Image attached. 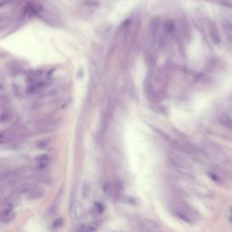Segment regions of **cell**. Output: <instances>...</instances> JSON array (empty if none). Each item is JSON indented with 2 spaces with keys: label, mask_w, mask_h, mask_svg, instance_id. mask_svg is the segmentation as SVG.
Here are the masks:
<instances>
[{
  "label": "cell",
  "mask_w": 232,
  "mask_h": 232,
  "mask_svg": "<svg viewBox=\"0 0 232 232\" xmlns=\"http://www.w3.org/2000/svg\"><path fill=\"white\" fill-rule=\"evenodd\" d=\"M170 211L173 214V216L187 224H193L198 218L197 213L192 209H190L189 206L184 204L174 205L170 209Z\"/></svg>",
  "instance_id": "cell-1"
},
{
  "label": "cell",
  "mask_w": 232,
  "mask_h": 232,
  "mask_svg": "<svg viewBox=\"0 0 232 232\" xmlns=\"http://www.w3.org/2000/svg\"><path fill=\"white\" fill-rule=\"evenodd\" d=\"M170 163L175 166L176 168H179V169H183V170H187V169H189V164L186 162L185 160L182 159L181 157L180 156H177V155H172L170 157Z\"/></svg>",
  "instance_id": "cell-2"
},
{
  "label": "cell",
  "mask_w": 232,
  "mask_h": 232,
  "mask_svg": "<svg viewBox=\"0 0 232 232\" xmlns=\"http://www.w3.org/2000/svg\"><path fill=\"white\" fill-rule=\"evenodd\" d=\"M13 204L10 201L5 202L1 206V211H0V216H1L2 221H4L7 218H9L11 215V212L13 210Z\"/></svg>",
  "instance_id": "cell-3"
},
{
  "label": "cell",
  "mask_w": 232,
  "mask_h": 232,
  "mask_svg": "<svg viewBox=\"0 0 232 232\" xmlns=\"http://www.w3.org/2000/svg\"><path fill=\"white\" fill-rule=\"evenodd\" d=\"M18 178V174H16L14 171H8L7 173H2L1 175V181L4 184H9L13 183L15 181L17 180Z\"/></svg>",
  "instance_id": "cell-4"
},
{
  "label": "cell",
  "mask_w": 232,
  "mask_h": 232,
  "mask_svg": "<svg viewBox=\"0 0 232 232\" xmlns=\"http://www.w3.org/2000/svg\"><path fill=\"white\" fill-rule=\"evenodd\" d=\"M210 37L211 39L213 41V43L215 45H219L221 42V34H219V31L218 27L214 25H211L210 27Z\"/></svg>",
  "instance_id": "cell-5"
},
{
  "label": "cell",
  "mask_w": 232,
  "mask_h": 232,
  "mask_svg": "<svg viewBox=\"0 0 232 232\" xmlns=\"http://www.w3.org/2000/svg\"><path fill=\"white\" fill-rule=\"evenodd\" d=\"M45 192L43 189L41 188H34L30 192L27 194L28 200H38L43 198L45 196Z\"/></svg>",
  "instance_id": "cell-6"
},
{
  "label": "cell",
  "mask_w": 232,
  "mask_h": 232,
  "mask_svg": "<svg viewBox=\"0 0 232 232\" xmlns=\"http://www.w3.org/2000/svg\"><path fill=\"white\" fill-rule=\"evenodd\" d=\"M40 10H41V7L39 5L30 4V5H27L25 7V14L27 16H34L38 15Z\"/></svg>",
  "instance_id": "cell-7"
},
{
  "label": "cell",
  "mask_w": 232,
  "mask_h": 232,
  "mask_svg": "<svg viewBox=\"0 0 232 232\" xmlns=\"http://www.w3.org/2000/svg\"><path fill=\"white\" fill-rule=\"evenodd\" d=\"M208 176L210 178L211 181H213L214 182H216L218 184H221V185L224 182V177L221 176V174H219L215 170H210L208 171Z\"/></svg>",
  "instance_id": "cell-8"
},
{
  "label": "cell",
  "mask_w": 232,
  "mask_h": 232,
  "mask_svg": "<svg viewBox=\"0 0 232 232\" xmlns=\"http://www.w3.org/2000/svg\"><path fill=\"white\" fill-rule=\"evenodd\" d=\"M69 212H70V216L73 218H77V217H78L79 207H78V203H77L75 199H73L72 200H71L70 207H69Z\"/></svg>",
  "instance_id": "cell-9"
},
{
  "label": "cell",
  "mask_w": 232,
  "mask_h": 232,
  "mask_svg": "<svg viewBox=\"0 0 232 232\" xmlns=\"http://www.w3.org/2000/svg\"><path fill=\"white\" fill-rule=\"evenodd\" d=\"M98 225L96 223L91 224H83L77 229L76 232H94L97 229Z\"/></svg>",
  "instance_id": "cell-10"
},
{
  "label": "cell",
  "mask_w": 232,
  "mask_h": 232,
  "mask_svg": "<svg viewBox=\"0 0 232 232\" xmlns=\"http://www.w3.org/2000/svg\"><path fill=\"white\" fill-rule=\"evenodd\" d=\"M223 30L225 33L226 37H227L228 42L232 45V25L229 22L223 23Z\"/></svg>",
  "instance_id": "cell-11"
},
{
  "label": "cell",
  "mask_w": 232,
  "mask_h": 232,
  "mask_svg": "<svg viewBox=\"0 0 232 232\" xmlns=\"http://www.w3.org/2000/svg\"><path fill=\"white\" fill-rule=\"evenodd\" d=\"M219 122L226 128L232 131V117L227 114H223L219 117Z\"/></svg>",
  "instance_id": "cell-12"
},
{
  "label": "cell",
  "mask_w": 232,
  "mask_h": 232,
  "mask_svg": "<svg viewBox=\"0 0 232 232\" xmlns=\"http://www.w3.org/2000/svg\"><path fill=\"white\" fill-rule=\"evenodd\" d=\"M34 187L32 184H25V185L20 186L16 189V193L18 195H27Z\"/></svg>",
  "instance_id": "cell-13"
},
{
  "label": "cell",
  "mask_w": 232,
  "mask_h": 232,
  "mask_svg": "<svg viewBox=\"0 0 232 232\" xmlns=\"http://www.w3.org/2000/svg\"><path fill=\"white\" fill-rule=\"evenodd\" d=\"M82 197L84 199H88L90 197V194H91V186L90 184H89L87 181L84 182L82 186Z\"/></svg>",
  "instance_id": "cell-14"
},
{
  "label": "cell",
  "mask_w": 232,
  "mask_h": 232,
  "mask_svg": "<svg viewBox=\"0 0 232 232\" xmlns=\"http://www.w3.org/2000/svg\"><path fill=\"white\" fill-rule=\"evenodd\" d=\"M93 210L96 214H101L103 213V210H104V206L103 203H101V202H94L93 204Z\"/></svg>",
  "instance_id": "cell-15"
},
{
  "label": "cell",
  "mask_w": 232,
  "mask_h": 232,
  "mask_svg": "<svg viewBox=\"0 0 232 232\" xmlns=\"http://www.w3.org/2000/svg\"><path fill=\"white\" fill-rule=\"evenodd\" d=\"M63 225H64V219L62 218H57L56 219H55L52 224V228L53 229H57L59 228H61L63 227Z\"/></svg>",
  "instance_id": "cell-16"
},
{
  "label": "cell",
  "mask_w": 232,
  "mask_h": 232,
  "mask_svg": "<svg viewBox=\"0 0 232 232\" xmlns=\"http://www.w3.org/2000/svg\"><path fill=\"white\" fill-rule=\"evenodd\" d=\"M102 189H103V191L104 192V194L110 195V193H111V188H110V185H109L108 182H106V181H103V184H102Z\"/></svg>",
  "instance_id": "cell-17"
},
{
  "label": "cell",
  "mask_w": 232,
  "mask_h": 232,
  "mask_svg": "<svg viewBox=\"0 0 232 232\" xmlns=\"http://www.w3.org/2000/svg\"><path fill=\"white\" fill-rule=\"evenodd\" d=\"M35 160L37 162H48L49 160V156L46 155V154H41L35 157Z\"/></svg>",
  "instance_id": "cell-18"
},
{
  "label": "cell",
  "mask_w": 232,
  "mask_h": 232,
  "mask_svg": "<svg viewBox=\"0 0 232 232\" xmlns=\"http://www.w3.org/2000/svg\"><path fill=\"white\" fill-rule=\"evenodd\" d=\"M48 167V162H37L35 165V169L37 170H44Z\"/></svg>",
  "instance_id": "cell-19"
},
{
  "label": "cell",
  "mask_w": 232,
  "mask_h": 232,
  "mask_svg": "<svg viewBox=\"0 0 232 232\" xmlns=\"http://www.w3.org/2000/svg\"><path fill=\"white\" fill-rule=\"evenodd\" d=\"M47 145H48V142L45 141H41L39 142H37V148L40 149V150H44V149H45L47 147Z\"/></svg>",
  "instance_id": "cell-20"
},
{
  "label": "cell",
  "mask_w": 232,
  "mask_h": 232,
  "mask_svg": "<svg viewBox=\"0 0 232 232\" xmlns=\"http://www.w3.org/2000/svg\"><path fill=\"white\" fill-rule=\"evenodd\" d=\"M124 201L126 202L128 204H134L135 203V200L132 197H130V196H125V198H124Z\"/></svg>",
  "instance_id": "cell-21"
},
{
  "label": "cell",
  "mask_w": 232,
  "mask_h": 232,
  "mask_svg": "<svg viewBox=\"0 0 232 232\" xmlns=\"http://www.w3.org/2000/svg\"><path fill=\"white\" fill-rule=\"evenodd\" d=\"M173 28H174V25H173V23H172V22L169 21L167 24H166V30H167L168 32H171Z\"/></svg>",
  "instance_id": "cell-22"
},
{
  "label": "cell",
  "mask_w": 232,
  "mask_h": 232,
  "mask_svg": "<svg viewBox=\"0 0 232 232\" xmlns=\"http://www.w3.org/2000/svg\"><path fill=\"white\" fill-rule=\"evenodd\" d=\"M86 5H90V7H96V5H99V3L97 1H94V0H88V1L85 2Z\"/></svg>",
  "instance_id": "cell-23"
},
{
  "label": "cell",
  "mask_w": 232,
  "mask_h": 232,
  "mask_svg": "<svg viewBox=\"0 0 232 232\" xmlns=\"http://www.w3.org/2000/svg\"><path fill=\"white\" fill-rule=\"evenodd\" d=\"M229 221L230 223H232V215H230V216L229 217Z\"/></svg>",
  "instance_id": "cell-24"
},
{
  "label": "cell",
  "mask_w": 232,
  "mask_h": 232,
  "mask_svg": "<svg viewBox=\"0 0 232 232\" xmlns=\"http://www.w3.org/2000/svg\"><path fill=\"white\" fill-rule=\"evenodd\" d=\"M230 211H231V213H232V206H231V208H230Z\"/></svg>",
  "instance_id": "cell-25"
}]
</instances>
